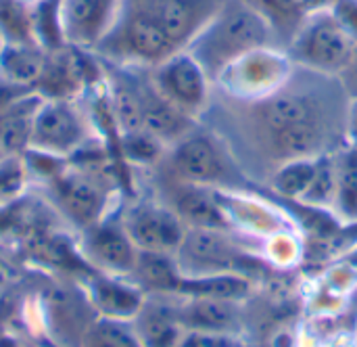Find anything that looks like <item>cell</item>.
<instances>
[{"instance_id":"5bb4252c","label":"cell","mask_w":357,"mask_h":347,"mask_svg":"<svg viewBox=\"0 0 357 347\" xmlns=\"http://www.w3.org/2000/svg\"><path fill=\"white\" fill-rule=\"evenodd\" d=\"M119 4L121 0H61L67 44L94 50L113 25Z\"/></svg>"},{"instance_id":"e0dca14e","label":"cell","mask_w":357,"mask_h":347,"mask_svg":"<svg viewBox=\"0 0 357 347\" xmlns=\"http://www.w3.org/2000/svg\"><path fill=\"white\" fill-rule=\"evenodd\" d=\"M176 314L184 331L234 335L241 327V314L234 300L176 295Z\"/></svg>"},{"instance_id":"d6986e66","label":"cell","mask_w":357,"mask_h":347,"mask_svg":"<svg viewBox=\"0 0 357 347\" xmlns=\"http://www.w3.org/2000/svg\"><path fill=\"white\" fill-rule=\"evenodd\" d=\"M182 276L176 253L138 251L136 266L128 279L146 295H176Z\"/></svg>"},{"instance_id":"d4e9b609","label":"cell","mask_w":357,"mask_h":347,"mask_svg":"<svg viewBox=\"0 0 357 347\" xmlns=\"http://www.w3.org/2000/svg\"><path fill=\"white\" fill-rule=\"evenodd\" d=\"M337 193L335 203L345 218H357V149L351 145L341 147L335 153Z\"/></svg>"},{"instance_id":"83f0119b","label":"cell","mask_w":357,"mask_h":347,"mask_svg":"<svg viewBox=\"0 0 357 347\" xmlns=\"http://www.w3.org/2000/svg\"><path fill=\"white\" fill-rule=\"evenodd\" d=\"M0 40L2 44L36 42L31 29V4L25 0H0Z\"/></svg>"},{"instance_id":"4dcf8cb0","label":"cell","mask_w":357,"mask_h":347,"mask_svg":"<svg viewBox=\"0 0 357 347\" xmlns=\"http://www.w3.org/2000/svg\"><path fill=\"white\" fill-rule=\"evenodd\" d=\"M339 25L357 42V0H339L333 10Z\"/></svg>"},{"instance_id":"5b68a950","label":"cell","mask_w":357,"mask_h":347,"mask_svg":"<svg viewBox=\"0 0 357 347\" xmlns=\"http://www.w3.org/2000/svg\"><path fill=\"white\" fill-rule=\"evenodd\" d=\"M98 138L82 98H42L31 128L33 151L71 159Z\"/></svg>"},{"instance_id":"7c38bea8","label":"cell","mask_w":357,"mask_h":347,"mask_svg":"<svg viewBox=\"0 0 357 347\" xmlns=\"http://www.w3.org/2000/svg\"><path fill=\"white\" fill-rule=\"evenodd\" d=\"M121 222L138 251L176 253L184 241L186 224L159 199H138L119 207Z\"/></svg>"},{"instance_id":"ac0fdd59","label":"cell","mask_w":357,"mask_h":347,"mask_svg":"<svg viewBox=\"0 0 357 347\" xmlns=\"http://www.w3.org/2000/svg\"><path fill=\"white\" fill-rule=\"evenodd\" d=\"M42 103L38 92H29L0 111V153L4 157H23L31 147V128Z\"/></svg>"},{"instance_id":"8d00e7d4","label":"cell","mask_w":357,"mask_h":347,"mask_svg":"<svg viewBox=\"0 0 357 347\" xmlns=\"http://www.w3.org/2000/svg\"><path fill=\"white\" fill-rule=\"evenodd\" d=\"M25 2H29V4H33V2H36V0H25Z\"/></svg>"},{"instance_id":"9c48e42d","label":"cell","mask_w":357,"mask_h":347,"mask_svg":"<svg viewBox=\"0 0 357 347\" xmlns=\"http://www.w3.org/2000/svg\"><path fill=\"white\" fill-rule=\"evenodd\" d=\"M295 63L280 46H266L234 61L215 82L213 88L234 98H255L276 90L293 73Z\"/></svg>"},{"instance_id":"484cf974","label":"cell","mask_w":357,"mask_h":347,"mask_svg":"<svg viewBox=\"0 0 357 347\" xmlns=\"http://www.w3.org/2000/svg\"><path fill=\"white\" fill-rule=\"evenodd\" d=\"M165 151H167V147L146 130L119 134V140H117V153L134 168L151 170L153 165H157L163 159Z\"/></svg>"},{"instance_id":"1f68e13d","label":"cell","mask_w":357,"mask_h":347,"mask_svg":"<svg viewBox=\"0 0 357 347\" xmlns=\"http://www.w3.org/2000/svg\"><path fill=\"white\" fill-rule=\"evenodd\" d=\"M29 92H33V90H29V88H25V86H19V84H13V82L4 80V77L0 75V111H4V109H6L8 105H13L17 98L25 96V94H29Z\"/></svg>"},{"instance_id":"d6a6232c","label":"cell","mask_w":357,"mask_h":347,"mask_svg":"<svg viewBox=\"0 0 357 347\" xmlns=\"http://www.w3.org/2000/svg\"><path fill=\"white\" fill-rule=\"evenodd\" d=\"M339 80H341V84H343L345 92L349 94V98H356L357 96V42H356V46H354L351 59H349L347 67L341 71Z\"/></svg>"},{"instance_id":"cb8c5ba5","label":"cell","mask_w":357,"mask_h":347,"mask_svg":"<svg viewBox=\"0 0 357 347\" xmlns=\"http://www.w3.org/2000/svg\"><path fill=\"white\" fill-rule=\"evenodd\" d=\"M31 29L33 40L44 50H56L67 46L61 0H36L31 4Z\"/></svg>"},{"instance_id":"ba28073f","label":"cell","mask_w":357,"mask_h":347,"mask_svg":"<svg viewBox=\"0 0 357 347\" xmlns=\"http://www.w3.org/2000/svg\"><path fill=\"white\" fill-rule=\"evenodd\" d=\"M105 80V67L94 50L63 46L46 50V63L33 92L42 98H82Z\"/></svg>"},{"instance_id":"277c9868","label":"cell","mask_w":357,"mask_h":347,"mask_svg":"<svg viewBox=\"0 0 357 347\" xmlns=\"http://www.w3.org/2000/svg\"><path fill=\"white\" fill-rule=\"evenodd\" d=\"M159 163L176 178L207 189L241 186L249 178L226 145L201 121L192 132L167 147Z\"/></svg>"},{"instance_id":"f35d334b","label":"cell","mask_w":357,"mask_h":347,"mask_svg":"<svg viewBox=\"0 0 357 347\" xmlns=\"http://www.w3.org/2000/svg\"><path fill=\"white\" fill-rule=\"evenodd\" d=\"M0 48H2V40H0Z\"/></svg>"},{"instance_id":"52a82bcc","label":"cell","mask_w":357,"mask_h":347,"mask_svg":"<svg viewBox=\"0 0 357 347\" xmlns=\"http://www.w3.org/2000/svg\"><path fill=\"white\" fill-rule=\"evenodd\" d=\"M176 262L184 276L241 274L249 279L261 270L259 260L251 258L220 228H188L176 251Z\"/></svg>"},{"instance_id":"836d02e7","label":"cell","mask_w":357,"mask_h":347,"mask_svg":"<svg viewBox=\"0 0 357 347\" xmlns=\"http://www.w3.org/2000/svg\"><path fill=\"white\" fill-rule=\"evenodd\" d=\"M347 145L357 149V96L349 98V109H347Z\"/></svg>"},{"instance_id":"4fadbf2b","label":"cell","mask_w":357,"mask_h":347,"mask_svg":"<svg viewBox=\"0 0 357 347\" xmlns=\"http://www.w3.org/2000/svg\"><path fill=\"white\" fill-rule=\"evenodd\" d=\"M77 283L94 314L105 318L132 323L146 300V293L138 285H134L128 276H113V274L88 270L77 279Z\"/></svg>"},{"instance_id":"30bf717a","label":"cell","mask_w":357,"mask_h":347,"mask_svg":"<svg viewBox=\"0 0 357 347\" xmlns=\"http://www.w3.org/2000/svg\"><path fill=\"white\" fill-rule=\"evenodd\" d=\"M155 88L180 111L197 121L205 113L213 96V82L199 61L184 48L149 69Z\"/></svg>"},{"instance_id":"7a4b0ae2","label":"cell","mask_w":357,"mask_h":347,"mask_svg":"<svg viewBox=\"0 0 357 347\" xmlns=\"http://www.w3.org/2000/svg\"><path fill=\"white\" fill-rule=\"evenodd\" d=\"M266 46H278L270 25L245 2L226 0L186 50L215 82L234 61Z\"/></svg>"},{"instance_id":"6da1fadb","label":"cell","mask_w":357,"mask_h":347,"mask_svg":"<svg viewBox=\"0 0 357 347\" xmlns=\"http://www.w3.org/2000/svg\"><path fill=\"white\" fill-rule=\"evenodd\" d=\"M349 94L337 75L305 67L255 98L218 92L201 119L232 153L247 176L272 178L297 159H318L347 145ZM199 119V121H201Z\"/></svg>"},{"instance_id":"d590c367","label":"cell","mask_w":357,"mask_h":347,"mask_svg":"<svg viewBox=\"0 0 357 347\" xmlns=\"http://www.w3.org/2000/svg\"><path fill=\"white\" fill-rule=\"evenodd\" d=\"M0 347H25L19 339L8 337V335H0Z\"/></svg>"},{"instance_id":"8fae6325","label":"cell","mask_w":357,"mask_h":347,"mask_svg":"<svg viewBox=\"0 0 357 347\" xmlns=\"http://www.w3.org/2000/svg\"><path fill=\"white\" fill-rule=\"evenodd\" d=\"M75 243L90 270L113 276H130L136 266L138 247L130 239L119 209H113L98 222L79 230Z\"/></svg>"},{"instance_id":"3957f363","label":"cell","mask_w":357,"mask_h":347,"mask_svg":"<svg viewBox=\"0 0 357 347\" xmlns=\"http://www.w3.org/2000/svg\"><path fill=\"white\" fill-rule=\"evenodd\" d=\"M94 52L109 63L151 69L178 48L167 38L153 0H121L113 25Z\"/></svg>"},{"instance_id":"e575fe53","label":"cell","mask_w":357,"mask_h":347,"mask_svg":"<svg viewBox=\"0 0 357 347\" xmlns=\"http://www.w3.org/2000/svg\"><path fill=\"white\" fill-rule=\"evenodd\" d=\"M339 0H299L301 13L303 15H314V13H324V10H333V6Z\"/></svg>"},{"instance_id":"8992f818","label":"cell","mask_w":357,"mask_h":347,"mask_svg":"<svg viewBox=\"0 0 357 347\" xmlns=\"http://www.w3.org/2000/svg\"><path fill=\"white\" fill-rule=\"evenodd\" d=\"M356 40L339 25L331 10L305 15L287 46L291 61L324 75H341L347 67Z\"/></svg>"},{"instance_id":"4316f807","label":"cell","mask_w":357,"mask_h":347,"mask_svg":"<svg viewBox=\"0 0 357 347\" xmlns=\"http://www.w3.org/2000/svg\"><path fill=\"white\" fill-rule=\"evenodd\" d=\"M318 159H297L291 161L287 165H282L280 170L274 172V176L270 178L272 186L287 199H303L307 189L314 182L316 170H318Z\"/></svg>"},{"instance_id":"74e56055","label":"cell","mask_w":357,"mask_h":347,"mask_svg":"<svg viewBox=\"0 0 357 347\" xmlns=\"http://www.w3.org/2000/svg\"><path fill=\"white\" fill-rule=\"evenodd\" d=\"M0 281H2V272H0Z\"/></svg>"},{"instance_id":"7402d4cb","label":"cell","mask_w":357,"mask_h":347,"mask_svg":"<svg viewBox=\"0 0 357 347\" xmlns=\"http://www.w3.org/2000/svg\"><path fill=\"white\" fill-rule=\"evenodd\" d=\"M245 2L251 10H255L274 31L278 46L287 50L289 42L293 40L295 31L299 29L303 21V13L299 6L287 2V0H241Z\"/></svg>"},{"instance_id":"44dd1931","label":"cell","mask_w":357,"mask_h":347,"mask_svg":"<svg viewBox=\"0 0 357 347\" xmlns=\"http://www.w3.org/2000/svg\"><path fill=\"white\" fill-rule=\"evenodd\" d=\"M251 281L241 274H209V276H182L180 297H215L241 302L249 295Z\"/></svg>"},{"instance_id":"2e32d148","label":"cell","mask_w":357,"mask_h":347,"mask_svg":"<svg viewBox=\"0 0 357 347\" xmlns=\"http://www.w3.org/2000/svg\"><path fill=\"white\" fill-rule=\"evenodd\" d=\"M132 327L142 347H178L186 333L176 314V295H146Z\"/></svg>"},{"instance_id":"9a60e30c","label":"cell","mask_w":357,"mask_h":347,"mask_svg":"<svg viewBox=\"0 0 357 347\" xmlns=\"http://www.w3.org/2000/svg\"><path fill=\"white\" fill-rule=\"evenodd\" d=\"M226 0H153L155 13L178 50H184Z\"/></svg>"},{"instance_id":"ab89813d","label":"cell","mask_w":357,"mask_h":347,"mask_svg":"<svg viewBox=\"0 0 357 347\" xmlns=\"http://www.w3.org/2000/svg\"><path fill=\"white\" fill-rule=\"evenodd\" d=\"M2 157H4V155H2V153H0V159H2Z\"/></svg>"},{"instance_id":"f546056e","label":"cell","mask_w":357,"mask_h":347,"mask_svg":"<svg viewBox=\"0 0 357 347\" xmlns=\"http://www.w3.org/2000/svg\"><path fill=\"white\" fill-rule=\"evenodd\" d=\"M178 347H236V341L234 335H226V333L186 331Z\"/></svg>"},{"instance_id":"f1b7e54d","label":"cell","mask_w":357,"mask_h":347,"mask_svg":"<svg viewBox=\"0 0 357 347\" xmlns=\"http://www.w3.org/2000/svg\"><path fill=\"white\" fill-rule=\"evenodd\" d=\"M27 184H31L23 157L0 159V209L23 197Z\"/></svg>"},{"instance_id":"ffe728a7","label":"cell","mask_w":357,"mask_h":347,"mask_svg":"<svg viewBox=\"0 0 357 347\" xmlns=\"http://www.w3.org/2000/svg\"><path fill=\"white\" fill-rule=\"evenodd\" d=\"M46 63V50L38 42L2 44L0 48V75L13 84L33 90Z\"/></svg>"},{"instance_id":"603a6c76","label":"cell","mask_w":357,"mask_h":347,"mask_svg":"<svg viewBox=\"0 0 357 347\" xmlns=\"http://www.w3.org/2000/svg\"><path fill=\"white\" fill-rule=\"evenodd\" d=\"M75 347H142L130 320L94 316L82 331Z\"/></svg>"}]
</instances>
